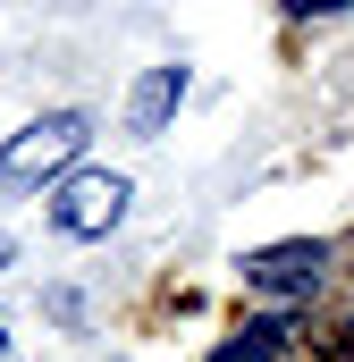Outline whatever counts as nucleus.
<instances>
[{"mask_svg":"<svg viewBox=\"0 0 354 362\" xmlns=\"http://www.w3.org/2000/svg\"><path fill=\"white\" fill-rule=\"evenodd\" d=\"M295 17H329V8H346V0H287Z\"/></svg>","mask_w":354,"mask_h":362,"instance_id":"423d86ee","label":"nucleus"},{"mask_svg":"<svg viewBox=\"0 0 354 362\" xmlns=\"http://www.w3.org/2000/svg\"><path fill=\"white\" fill-rule=\"evenodd\" d=\"M321 278H329V245H312V236L245 253V286L270 295V303H312V295H321Z\"/></svg>","mask_w":354,"mask_h":362,"instance_id":"7ed1b4c3","label":"nucleus"},{"mask_svg":"<svg viewBox=\"0 0 354 362\" xmlns=\"http://www.w3.org/2000/svg\"><path fill=\"white\" fill-rule=\"evenodd\" d=\"M0 346H8V337H0Z\"/></svg>","mask_w":354,"mask_h":362,"instance_id":"6e6552de","label":"nucleus"},{"mask_svg":"<svg viewBox=\"0 0 354 362\" xmlns=\"http://www.w3.org/2000/svg\"><path fill=\"white\" fill-rule=\"evenodd\" d=\"M85 144H93V118H85V110H51V118L17 127V135L0 144V185H8V194H25V185L68 177V169L85 160Z\"/></svg>","mask_w":354,"mask_h":362,"instance_id":"f257e3e1","label":"nucleus"},{"mask_svg":"<svg viewBox=\"0 0 354 362\" xmlns=\"http://www.w3.org/2000/svg\"><path fill=\"white\" fill-rule=\"evenodd\" d=\"M177 101H185V68H144V85L127 101V127H135V135H161Z\"/></svg>","mask_w":354,"mask_h":362,"instance_id":"20e7f679","label":"nucleus"},{"mask_svg":"<svg viewBox=\"0 0 354 362\" xmlns=\"http://www.w3.org/2000/svg\"><path fill=\"white\" fill-rule=\"evenodd\" d=\"M127 194L135 185L118 177V169H76V177H59V194H51V219H59V236H110L127 219Z\"/></svg>","mask_w":354,"mask_h":362,"instance_id":"f03ea898","label":"nucleus"},{"mask_svg":"<svg viewBox=\"0 0 354 362\" xmlns=\"http://www.w3.org/2000/svg\"><path fill=\"white\" fill-rule=\"evenodd\" d=\"M287 346H295V320H287V312H270V320H245V329H236L211 362H278Z\"/></svg>","mask_w":354,"mask_h":362,"instance_id":"39448f33","label":"nucleus"},{"mask_svg":"<svg viewBox=\"0 0 354 362\" xmlns=\"http://www.w3.org/2000/svg\"><path fill=\"white\" fill-rule=\"evenodd\" d=\"M8 253H17V245H8V236H0V262H8Z\"/></svg>","mask_w":354,"mask_h":362,"instance_id":"0eeeda50","label":"nucleus"}]
</instances>
